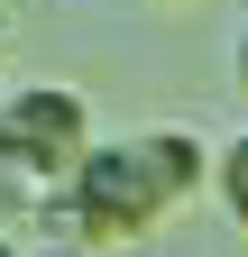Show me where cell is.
Returning a JSON list of instances; mask_svg holds the SVG:
<instances>
[{
  "label": "cell",
  "mask_w": 248,
  "mask_h": 257,
  "mask_svg": "<svg viewBox=\"0 0 248 257\" xmlns=\"http://www.w3.org/2000/svg\"><path fill=\"white\" fill-rule=\"evenodd\" d=\"M147 156L166 166V184H175V193H202L211 175H221V166L202 156V138H193V128H147Z\"/></svg>",
  "instance_id": "3"
},
{
  "label": "cell",
  "mask_w": 248,
  "mask_h": 257,
  "mask_svg": "<svg viewBox=\"0 0 248 257\" xmlns=\"http://www.w3.org/2000/svg\"><path fill=\"white\" fill-rule=\"evenodd\" d=\"M175 202H184V193L166 184L157 156H147V138H110V147L83 156V175H74L65 193H55L46 230H55V239H83V248H129V239L157 230Z\"/></svg>",
  "instance_id": "1"
},
{
  "label": "cell",
  "mask_w": 248,
  "mask_h": 257,
  "mask_svg": "<svg viewBox=\"0 0 248 257\" xmlns=\"http://www.w3.org/2000/svg\"><path fill=\"white\" fill-rule=\"evenodd\" d=\"M37 257H101V248H83V239H46Z\"/></svg>",
  "instance_id": "5"
},
{
  "label": "cell",
  "mask_w": 248,
  "mask_h": 257,
  "mask_svg": "<svg viewBox=\"0 0 248 257\" xmlns=\"http://www.w3.org/2000/svg\"><path fill=\"white\" fill-rule=\"evenodd\" d=\"M0 46H10V28H0Z\"/></svg>",
  "instance_id": "8"
},
{
  "label": "cell",
  "mask_w": 248,
  "mask_h": 257,
  "mask_svg": "<svg viewBox=\"0 0 248 257\" xmlns=\"http://www.w3.org/2000/svg\"><path fill=\"white\" fill-rule=\"evenodd\" d=\"M0 257H19V248H10V239H0Z\"/></svg>",
  "instance_id": "7"
},
{
  "label": "cell",
  "mask_w": 248,
  "mask_h": 257,
  "mask_svg": "<svg viewBox=\"0 0 248 257\" xmlns=\"http://www.w3.org/2000/svg\"><path fill=\"white\" fill-rule=\"evenodd\" d=\"M211 184H221V202H230V220L248 230V138H230V147H221V175H211Z\"/></svg>",
  "instance_id": "4"
},
{
  "label": "cell",
  "mask_w": 248,
  "mask_h": 257,
  "mask_svg": "<svg viewBox=\"0 0 248 257\" xmlns=\"http://www.w3.org/2000/svg\"><path fill=\"white\" fill-rule=\"evenodd\" d=\"M92 147H101L92 138V110L65 83H19L10 101H0V166H10V184H28V193L37 184H74Z\"/></svg>",
  "instance_id": "2"
},
{
  "label": "cell",
  "mask_w": 248,
  "mask_h": 257,
  "mask_svg": "<svg viewBox=\"0 0 248 257\" xmlns=\"http://www.w3.org/2000/svg\"><path fill=\"white\" fill-rule=\"evenodd\" d=\"M230 74H239V92H248V37H239V46H230Z\"/></svg>",
  "instance_id": "6"
}]
</instances>
